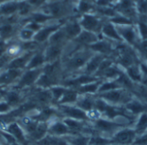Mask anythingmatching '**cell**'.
Segmentation results:
<instances>
[{
  "label": "cell",
  "instance_id": "6da1fadb",
  "mask_svg": "<svg viewBox=\"0 0 147 145\" xmlns=\"http://www.w3.org/2000/svg\"><path fill=\"white\" fill-rule=\"evenodd\" d=\"M97 97L104 100L107 103L113 106H125L128 103L134 96V95L124 89H115L104 93H100L96 95Z\"/></svg>",
  "mask_w": 147,
  "mask_h": 145
},
{
  "label": "cell",
  "instance_id": "7a4b0ae2",
  "mask_svg": "<svg viewBox=\"0 0 147 145\" xmlns=\"http://www.w3.org/2000/svg\"><path fill=\"white\" fill-rule=\"evenodd\" d=\"M123 127H127V126L115 120L108 119L103 117H101L92 121V129L95 132H96L97 134L105 136L109 138H111V137L117 131H119Z\"/></svg>",
  "mask_w": 147,
  "mask_h": 145
},
{
  "label": "cell",
  "instance_id": "3957f363",
  "mask_svg": "<svg viewBox=\"0 0 147 145\" xmlns=\"http://www.w3.org/2000/svg\"><path fill=\"white\" fill-rule=\"evenodd\" d=\"M138 135L134 129L127 126L117 131L111 137V142L120 145H133Z\"/></svg>",
  "mask_w": 147,
  "mask_h": 145
},
{
  "label": "cell",
  "instance_id": "277c9868",
  "mask_svg": "<svg viewBox=\"0 0 147 145\" xmlns=\"http://www.w3.org/2000/svg\"><path fill=\"white\" fill-rule=\"evenodd\" d=\"M60 112L66 118H70V119H77L80 121H84V122H87L90 120L87 115V113L80 109L77 106L73 107L71 105H62L60 107Z\"/></svg>",
  "mask_w": 147,
  "mask_h": 145
},
{
  "label": "cell",
  "instance_id": "5b68a950",
  "mask_svg": "<svg viewBox=\"0 0 147 145\" xmlns=\"http://www.w3.org/2000/svg\"><path fill=\"white\" fill-rule=\"evenodd\" d=\"M93 55L90 54L89 52H82L73 56L68 62L65 64V67L69 70H78L82 68H84L89 59Z\"/></svg>",
  "mask_w": 147,
  "mask_h": 145
},
{
  "label": "cell",
  "instance_id": "8992f818",
  "mask_svg": "<svg viewBox=\"0 0 147 145\" xmlns=\"http://www.w3.org/2000/svg\"><path fill=\"white\" fill-rule=\"evenodd\" d=\"M124 107L126 108V110L131 113L132 115L137 117L140 114L147 112V104L143 102L142 101L134 97L128 103H127Z\"/></svg>",
  "mask_w": 147,
  "mask_h": 145
},
{
  "label": "cell",
  "instance_id": "52a82bcc",
  "mask_svg": "<svg viewBox=\"0 0 147 145\" xmlns=\"http://www.w3.org/2000/svg\"><path fill=\"white\" fill-rule=\"evenodd\" d=\"M6 132H9V134H11L15 138V139L16 140L17 143L21 144L22 145H28V144H27L28 141H27V138H26V136H25L24 130L16 122L10 123L7 126Z\"/></svg>",
  "mask_w": 147,
  "mask_h": 145
},
{
  "label": "cell",
  "instance_id": "ba28073f",
  "mask_svg": "<svg viewBox=\"0 0 147 145\" xmlns=\"http://www.w3.org/2000/svg\"><path fill=\"white\" fill-rule=\"evenodd\" d=\"M107 57L104 56V55H102V54H96V55H93L90 59L89 61L87 62L85 67H84V74H87V75H90V76H95L96 72L97 71L100 64H102V62Z\"/></svg>",
  "mask_w": 147,
  "mask_h": 145
},
{
  "label": "cell",
  "instance_id": "9c48e42d",
  "mask_svg": "<svg viewBox=\"0 0 147 145\" xmlns=\"http://www.w3.org/2000/svg\"><path fill=\"white\" fill-rule=\"evenodd\" d=\"M41 73H42V70L40 68L28 70L21 77V80L19 82V86L20 87H26V86L32 85L33 83H36L37 79L41 75Z\"/></svg>",
  "mask_w": 147,
  "mask_h": 145
},
{
  "label": "cell",
  "instance_id": "30bf717a",
  "mask_svg": "<svg viewBox=\"0 0 147 145\" xmlns=\"http://www.w3.org/2000/svg\"><path fill=\"white\" fill-rule=\"evenodd\" d=\"M100 80L97 77H96L95 76H90V75H87V74H82L78 77H77L74 79H70L67 80L64 83V85L66 87H79L82 86L84 84L89 83H92L95 81Z\"/></svg>",
  "mask_w": 147,
  "mask_h": 145
},
{
  "label": "cell",
  "instance_id": "8fae6325",
  "mask_svg": "<svg viewBox=\"0 0 147 145\" xmlns=\"http://www.w3.org/2000/svg\"><path fill=\"white\" fill-rule=\"evenodd\" d=\"M95 98L96 95H80L76 102V106L84 112L88 113L94 109Z\"/></svg>",
  "mask_w": 147,
  "mask_h": 145
},
{
  "label": "cell",
  "instance_id": "7c38bea8",
  "mask_svg": "<svg viewBox=\"0 0 147 145\" xmlns=\"http://www.w3.org/2000/svg\"><path fill=\"white\" fill-rule=\"evenodd\" d=\"M48 132L55 137H65L71 135V131L63 121H56L48 126Z\"/></svg>",
  "mask_w": 147,
  "mask_h": 145
},
{
  "label": "cell",
  "instance_id": "4fadbf2b",
  "mask_svg": "<svg viewBox=\"0 0 147 145\" xmlns=\"http://www.w3.org/2000/svg\"><path fill=\"white\" fill-rule=\"evenodd\" d=\"M102 83V80H97L92 83H89L86 84H84L82 86H79L77 88V91L79 95H96L98 92V89Z\"/></svg>",
  "mask_w": 147,
  "mask_h": 145
},
{
  "label": "cell",
  "instance_id": "5bb4252c",
  "mask_svg": "<svg viewBox=\"0 0 147 145\" xmlns=\"http://www.w3.org/2000/svg\"><path fill=\"white\" fill-rule=\"evenodd\" d=\"M90 47L92 51L96 52L99 54L104 55L106 57L110 55L115 51L112 46L109 42H106V41H96V43L90 45Z\"/></svg>",
  "mask_w": 147,
  "mask_h": 145
},
{
  "label": "cell",
  "instance_id": "9a60e30c",
  "mask_svg": "<svg viewBox=\"0 0 147 145\" xmlns=\"http://www.w3.org/2000/svg\"><path fill=\"white\" fill-rule=\"evenodd\" d=\"M90 138V136L85 134H75L65 137V139L70 145H88Z\"/></svg>",
  "mask_w": 147,
  "mask_h": 145
},
{
  "label": "cell",
  "instance_id": "2e32d148",
  "mask_svg": "<svg viewBox=\"0 0 147 145\" xmlns=\"http://www.w3.org/2000/svg\"><path fill=\"white\" fill-rule=\"evenodd\" d=\"M79 95H80L78 93V91L76 89H66L65 94L60 98L59 102L60 104H62V105H71V104H73V103L77 102Z\"/></svg>",
  "mask_w": 147,
  "mask_h": 145
},
{
  "label": "cell",
  "instance_id": "e0dca14e",
  "mask_svg": "<svg viewBox=\"0 0 147 145\" xmlns=\"http://www.w3.org/2000/svg\"><path fill=\"white\" fill-rule=\"evenodd\" d=\"M136 132L138 136L142 135L147 131V112H145L139 116H137V119L134 122V126L133 127Z\"/></svg>",
  "mask_w": 147,
  "mask_h": 145
},
{
  "label": "cell",
  "instance_id": "ac0fdd59",
  "mask_svg": "<svg viewBox=\"0 0 147 145\" xmlns=\"http://www.w3.org/2000/svg\"><path fill=\"white\" fill-rule=\"evenodd\" d=\"M125 73L134 83H140L144 76L141 70V68L140 66V64H134L133 66L127 68V70H125Z\"/></svg>",
  "mask_w": 147,
  "mask_h": 145
},
{
  "label": "cell",
  "instance_id": "d6986e66",
  "mask_svg": "<svg viewBox=\"0 0 147 145\" xmlns=\"http://www.w3.org/2000/svg\"><path fill=\"white\" fill-rule=\"evenodd\" d=\"M131 93L134 96L147 104V87L140 83H135Z\"/></svg>",
  "mask_w": 147,
  "mask_h": 145
},
{
  "label": "cell",
  "instance_id": "ffe728a7",
  "mask_svg": "<svg viewBox=\"0 0 147 145\" xmlns=\"http://www.w3.org/2000/svg\"><path fill=\"white\" fill-rule=\"evenodd\" d=\"M48 132V126L46 123L41 122V123H38L35 130L29 135V137L35 142L42 139L43 138H45L47 136V133Z\"/></svg>",
  "mask_w": 147,
  "mask_h": 145
},
{
  "label": "cell",
  "instance_id": "44dd1931",
  "mask_svg": "<svg viewBox=\"0 0 147 145\" xmlns=\"http://www.w3.org/2000/svg\"><path fill=\"white\" fill-rule=\"evenodd\" d=\"M81 24L86 29V31H90V32L97 30L100 26L99 21L96 17L92 15H86L84 16V19L82 20Z\"/></svg>",
  "mask_w": 147,
  "mask_h": 145
},
{
  "label": "cell",
  "instance_id": "7402d4cb",
  "mask_svg": "<svg viewBox=\"0 0 147 145\" xmlns=\"http://www.w3.org/2000/svg\"><path fill=\"white\" fill-rule=\"evenodd\" d=\"M21 74V70L17 69H9L5 73L0 75V83H10L16 80Z\"/></svg>",
  "mask_w": 147,
  "mask_h": 145
},
{
  "label": "cell",
  "instance_id": "603a6c76",
  "mask_svg": "<svg viewBox=\"0 0 147 145\" xmlns=\"http://www.w3.org/2000/svg\"><path fill=\"white\" fill-rule=\"evenodd\" d=\"M121 89V87L116 79L102 81V83H101V85L98 89L97 94L104 93V92H108V91H111V90H115V89Z\"/></svg>",
  "mask_w": 147,
  "mask_h": 145
},
{
  "label": "cell",
  "instance_id": "cb8c5ba5",
  "mask_svg": "<svg viewBox=\"0 0 147 145\" xmlns=\"http://www.w3.org/2000/svg\"><path fill=\"white\" fill-rule=\"evenodd\" d=\"M61 53V49L58 45H53L51 46L50 47L47 48L46 54H45V61L48 62H53L57 60V58L59 57Z\"/></svg>",
  "mask_w": 147,
  "mask_h": 145
},
{
  "label": "cell",
  "instance_id": "d4e9b609",
  "mask_svg": "<svg viewBox=\"0 0 147 145\" xmlns=\"http://www.w3.org/2000/svg\"><path fill=\"white\" fill-rule=\"evenodd\" d=\"M78 41L83 44H94L97 41V37L92 32L90 31H84L80 33L78 37Z\"/></svg>",
  "mask_w": 147,
  "mask_h": 145
},
{
  "label": "cell",
  "instance_id": "484cf974",
  "mask_svg": "<svg viewBox=\"0 0 147 145\" xmlns=\"http://www.w3.org/2000/svg\"><path fill=\"white\" fill-rule=\"evenodd\" d=\"M55 83H56V78L55 77H50V76L44 74V73H42V75H40L36 81V85L42 87V88L51 87V86L54 85Z\"/></svg>",
  "mask_w": 147,
  "mask_h": 145
},
{
  "label": "cell",
  "instance_id": "4316f807",
  "mask_svg": "<svg viewBox=\"0 0 147 145\" xmlns=\"http://www.w3.org/2000/svg\"><path fill=\"white\" fill-rule=\"evenodd\" d=\"M118 34L121 37H123L128 43L134 44L135 42V32L132 28H121Z\"/></svg>",
  "mask_w": 147,
  "mask_h": 145
},
{
  "label": "cell",
  "instance_id": "83f0119b",
  "mask_svg": "<svg viewBox=\"0 0 147 145\" xmlns=\"http://www.w3.org/2000/svg\"><path fill=\"white\" fill-rule=\"evenodd\" d=\"M134 2L133 0H122L119 5V9L128 16H133L135 15L134 9L133 8Z\"/></svg>",
  "mask_w": 147,
  "mask_h": 145
},
{
  "label": "cell",
  "instance_id": "f1b7e54d",
  "mask_svg": "<svg viewBox=\"0 0 147 145\" xmlns=\"http://www.w3.org/2000/svg\"><path fill=\"white\" fill-rule=\"evenodd\" d=\"M28 58H29V55H25V56L19 57V58H16L11 60L8 64L9 69H17V70H20L21 68H22L25 65H27Z\"/></svg>",
  "mask_w": 147,
  "mask_h": 145
},
{
  "label": "cell",
  "instance_id": "f546056e",
  "mask_svg": "<svg viewBox=\"0 0 147 145\" xmlns=\"http://www.w3.org/2000/svg\"><path fill=\"white\" fill-rule=\"evenodd\" d=\"M45 62V57L42 54H36L32 58H30L29 62L27 64V69L28 70H33V69H38L40 66L43 65Z\"/></svg>",
  "mask_w": 147,
  "mask_h": 145
},
{
  "label": "cell",
  "instance_id": "4dcf8cb0",
  "mask_svg": "<svg viewBox=\"0 0 147 145\" xmlns=\"http://www.w3.org/2000/svg\"><path fill=\"white\" fill-rule=\"evenodd\" d=\"M110 144H112L111 138L100 135V134L91 135L90 138V143H89V144L90 145H109Z\"/></svg>",
  "mask_w": 147,
  "mask_h": 145
},
{
  "label": "cell",
  "instance_id": "1f68e13d",
  "mask_svg": "<svg viewBox=\"0 0 147 145\" xmlns=\"http://www.w3.org/2000/svg\"><path fill=\"white\" fill-rule=\"evenodd\" d=\"M102 32L105 35H107L108 37L116 40H121V37L120 36V34H118V31L115 28V27L111 24V23H108L106 25L103 26L102 28Z\"/></svg>",
  "mask_w": 147,
  "mask_h": 145
},
{
  "label": "cell",
  "instance_id": "d6a6232c",
  "mask_svg": "<svg viewBox=\"0 0 147 145\" xmlns=\"http://www.w3.org/2000/svg\"><path fill=\"white\" fill-rule=\"evenodd\" d=\"M57 29V27H49V28H44L42 29L41 31H40L36 35H35V40L37 41H40V42H43L45 41L48 36L51 34V33H53V31H55Z\"/></svg>",
  "mask_w": 147,
  "mask_h": 145
},
{
  "label": "cell",
  "instance_id": "836d02e7",
  "mask_svg": "<svg viewBox=\"0 0 147 145\" xmlns=\"http://www.w3.org/2000/svg\"><path fill=\"white\" fill-rule=\"evenodd\" d=\"M65 32H66V34L69 36L74 37V36H77V35L80 34V33H81V27H80L79 24H78L76 22H73V23L69 24L66 27Z\"/></svg>",
  "mask_w": 147,
  "mask_h": 145
},
{
  "label": "cell",
  "instance_id": "e575fe53",
  "mask_svg": "<svg viewBox=\"0 0 147 145\" xmlns=\"http://www.w3.org/2000/svg\"><path fill=\"white\" fill-rule=\"evenodd\" d=\"M6 101L9 104L10 107H15L20 102V95L18 93L10 91L6 94Z\"/></svg>",
  "mask_w": 147,
  "mask_h": 145
},
{
  "label": "cell",
  "instance_id": "d590c367",
  "mask_svg": "<svg viewBox=\"0 0 147 145\" xmlns=\"http://www.w3.org/2000/svg\"><path fill=\"white\" fill-rule=\"evenodd\" d=\"M36 98H37V101L39 102H40L41 104H47L51 101L53 96H52V94L50 91L43 90V91L37 94Z\"/></svg>",
  "mask_w": 147,
  "mask_h": 145
},
{
  "label": "cell",
  "instance_id": "8d00e7d4",
  "mask_svg": "<svg viewBox=\"0 0 147 145\" xmlns=\"http://www.w3.org/2000/svg\"><path fill=\"white\" fill-rule=\"evenodd\" d=\"M66 89L65 87H53L51 89H50V92L52 94V96L53 98H54L55 100H58L59 101L60 98L63 96V95L65 94Z\"/></svg>",
  "mask_w": 147,
  "mask_h": 145
},
{
  "label": "cell",
  "instance_id": "74e56055",
  "mask_svg": "<svg viewBox=\"0 0 147 145\" xmlns=\"http://www.w3.org/2000/svg\"><path fill=\"white\" fill-rule=\"evenodd\" d=\"M18 8V4L16 3H6L4 5H3L1 7V11L3 13V14H11L13 12H15Z\"/></svg>",
  "mask_w": 147,
  "mask_h": 145
},
{
  "label": "cell",
  "instance_id": "f35d334b",
  "mask_svg": "<svg viewBox=\"0 0 147 145\" xmlns=\"http://www.w3.org/2000/svg\"><path fill=\"white\" fill-rule=\"evenodd\" d=\"M112 21L116 24H121V25H129L132 23L131 20L127 17L125 16H115L112 19Z\"/></svg>",
  "mask_w": 147,
  "mask_h": 145
},
{
  "label": "cell",
  "instance_id": "ab89813d",
  "mask_svg": "<svg viewBox=\"0 0 147 145\" xmlns=\"http://www.w3.org/2000/svg\"><path fill=\"white\" fill-rule=\"evenodd\" d=\"M50 11L54 15H59L63 11V6L59 3H54L50 6Z\"/></svg>",
  "mask_w": 147,
  "mask_h": 145
},
{
  "label": "cell",
  "instance_id": "60d3db41",
  "mask_svg": "<svg viewBox=\"0 0 147 145\" xmlns=\"http://www.w3.org/2000/svg\"><path fill=\"white\" fill-rule=\"evenodd\" d=\"M64 33L63 32H57L55 33V34L52 35L50 40L52 43H53L54 45H58L59 43L61 42V40L64 39Z\"/></svg>",
  "mask_w": 147,
  "mask_h": 145
},
{
  "label": "cell",
  "instance_id": "b9f144b4",
  "mask_svg": "<svg viewBox=\"0 0 147 145\" xmlns=\"http://www.w3.org/2000/svg\"><path fill=\"white\" fill-rule=\"evenodd\" d=\"M133 145H147V131L140 136H138Z\"/></svg>",
  "mask_w": 147,
  "mask_h": 145
},
{
  "label": "cell",
  "instance_id": "7bdbcfd3",
  "mask_svg": "<svg viewBox=\"0 0 147 145\" xmlns=\"http://www.w3.org/2000/svg\"><path fill=\"white\" fill-rule=\"evenodd\" d=\"M12 31V27L10 25H3L0 27V36L1 37H7Z\"/></svg>",
  "mask_w": 147,
  "mask_h": 145
},
{
  "label": "cell",
  "instance_id": "ee69618b",
  "mask_svg": "<svg viewBox=\"0 0 147 145\" xmlns=\"http://www.w3.org/2000/svg\"><path fill=\"white\" fill-rule=\"evenodd\" d=\"M1 134H2V137L3 138V139L5 140V142H6L9 145L13 144L16 143V140L15 139V138H14L11 134H9V132H2Z\"/></svg>",
  "mask_w": 147,
  "mask_h": 145
},
{
  "label": "cell",
  "instance_id": "f6af8a7d",
  "mask_svg": "<svg viewBox=\"0 0 147 145\" xmlns=\"http://www.w3.org/2000/svg\"><path fill=\"white\" fill-rule=\"evenodd\" d=\"M139 27H140V34L142 35V38L146 40H147V24L145 21H140V24H139Z\"/></svg>",
  "mask_w": 147,
  "mask_h": 145
},
{
  "label": "cell",
  "instance_id": "bcb514c9",
  "mask_svg": "<svg viewBox=\"0 0 147 145\" xmlns=\"http://www.w3.org/2000/svg\"><path fill=\"white\" fill-rule=\"evenodd\" d=\"M11 110V107L7 101H0V114L9 113Z\"/></svg>",
  "mask_w": 147,
  "mask_h": 145
},
{
  "label": "cell",
  "instance_id": "7dc6e473",
  "mask_svg": "<svg viewBox=\"0 0 147 145\" xmlns=\"http://www.w3.org/2000/svg\"><path fill=\"white\" fill-rule=\"evenodd\" d=\"M33 19L34 21L37 23V22H44L45 21H47V19H49V16L46 15H43V14H34L33 15Z\"/></svg>",
  "mask_w": 147,
  "mask_h": 145
},
{
  "label": "cell",
  "instance_id": "c3c4849f",
  "mask_svg": "<svg viewBox=\"0 0 147 145\" xmlns=\"http://www.w3.org/2000/svg\"><path fill=\"white\" fill-rule=\"evenodd\" d=\"M18 8L20 9L21 15H26L29 11V5L25 3H22L20 5H18Z\"/></svg>",
  "mask_w": 147,
  "mask_h": 145
},
{
  "label": "cell",
  "instance_id": "681fc988",
  "mask_svg": "<svg viewBox=\"0 0 147 145\" xmlns=\"http://www.w3.org/2000/svg\"><path fill=\"white\" fill-rule=\"evenodd\" d=\"M33 36V31L29 29H24L21 32V37L23 40H29Z\"/></svg>",
  "mask_w": 147,
  "mask_h": 145
},
{
  "label": "cell",
  "instance_id": "f907efd6",
  "mask_svg": "<svg viewBox=\"0 0 147 145\" xmlns=\"http://www.w3.org/2000/svg\"><path fill=\"white\" fill-rule=\"evenodd\" d=\"M36 144H37V145H52V144H51V139H50V135L46 136L42 139L37 141Z\"/></svg>",
  "mask_w": 147,
  "mask_h": 145
},
{
  "label": "cell",
  "instance_id": "816d5d0a",
  "mask_svg": "<svg viewBox=\"0 0 147 145\" xmlns=\"http://www.w3.org/2000/svg\"><path fill=\"white\" fill-rule=\"evenodd\" d=\"M139 9H140V11L141 13L147 14V2L146 1L141 0V1L140 2V4H139Z\"/></svg>",
  "mask_w": 147,
  "mask_h": 145
},
{
  "label": "cell",
  "instance_id": "f5cc1de1",
  "mask_svg": "<svg viewBox=\"0 0 147 145\" xmlns=\"http://www.w3.org/2000/svg\"><path fill=\"white\" fill-rule=\"evenodd\" d=\"M90 6L89 3H86V2L82 1V2L80 3V4H79V9H80L81 11H83V12L88 11V10L90 9Z\"/></svg>",
  "mask_w": 147,
  "mask_h": 145
},
{
  "label": "cell",
  "instance_id": "db71d44e",
  "mask_svg": "<svg viewBox=\"0 0 147 145\" xmlns=\"http://www.w3.org/2000/svg\"><path fill=\"white\" fill-rule=\"evenodd\" d=\"M100 11L104 14V15H115V10L110 9V8H106V9H100Z\"/></svg>",
  "mask_w": 147,
  "mask_h": 145
},
{
  "label": "cell",
  "instance_id": "11a10c76",
  "mask_svg": "<svg viewBox=\"0 0 147 145\" xmlns=\"http://www.w3.org/2000/svg\"><path fill=\"white\" fill-rule=\"evenodd\" d=\"M28 28H30L32 31H34V30H38V29L40 28V25H39L38 23H36V22H32V23H30V24L28 26Z\"/></svg>",
  "mask_w": 147,
  "mask_h": 145
},
{
  "label": "cell",
  "instance_id": "9f6ffc18",
  "mask_svg": "<svg viewBox=\"0 0 147 145\" xmlns=\"http://www.w3.org/2000/svg\"><path fill=\"white\" fill-rule=\"evenodd\" d=\"M111 0H97V4L100 6H107Z\"/></svg>",
  "mask_w": 147,
  "mask_h": 145
},
{
  "label": "cell",
  "instance_id": "6f0895ef",
  "mask_svg": "<svg viewBox=\"0 0 147 145\" xmlns=\"http://www.w3.org/2000/svg\"><path fill=\"white\" fill-rule=\"evenodd\" d=\"M28 2L32 4H39L42 2V0H28Z\"/></svg>",
  "mask_w": 147,
  "mask_h": 145
},
{
  "label": "cell",
  "instance_id": "680465c9",
  "mask_svg": "<svg viewBox=\"0 0 147 145\" xmlns=\"http://www.w3.org/2000/svg\"><path fill=\"white\" fill-rule=\"evenodd\" d=\"M10 145H22V144H19V143H17V142H16V143H15V144H10Z\"/></svg>",
  "mask_w": 147,
  "mask_h": 145
},
{
  "label": "cell",
  "instance_id": "91938a15",
  "mask_svg": "<svg viewBox=\"0 0 147 145\" xmlns=\"http://www.w3.org/2000/svg\"><path fill=\"white\" fill-rule=\"evenodd\" d=\"M109 145H120V144H110Z\"/></svg>",
  "mask_w": 147,
  "mask_h": 145
},
{
  "label": "cell",
  "instance_id": "94428289",
  "mask_svg": "<svg viewBox=\"0 0 147 145\" xmlns=\"http://www.w3.org/2000/svg\"><path fill=\"white\" fill-rule=\"evenodd\" d=\"M0 145H2V144H0Z\"/></svg>",
  "mask_w": 147,
  "mask_h": 145
},
{
  "label": "cell",
  "instance_id": "6125c7cd",
  "mask_svg": "<svg viewBox=\"0 0 147 145\" xmlns=\"http://www.w3.org/2000/svg\"><path fill=\"white\" fill-rule=\"evenodd\" d=\"M0 98H1V95H0Z\"/></svg>",
  "mask_w": 147,
  "mask_h": 145
},
{
  "label": "cell",
  "instance_id": "be15d7a7",
  "mask_svg": "<svg viewBox=\"0 0 147 145\" xmlns=\"http://www.w3.org/2000/svg\"><path fill=\"white\" fill-rule=\"evenodd\" d=\"M88 145H90V144H88Z\"/></svg>",
  "mask_w": 147,
  "mask_h": 145
}]
</instances>
